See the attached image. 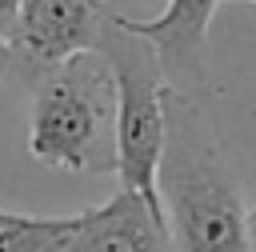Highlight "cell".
Listing matches in <instances>:
<instances>
[{
  "label": "cell",
  "mask_w": 256,
  "mask_h": 252,
  "mask_svg": "<svg viewBox=\"0 0 256 252\" xmlns=\"http://www.w3.org/2000/svg\"><path fill=\"white\" fill-rule=\"evenodd\" d=\"M156 196L172 252H252L236 176L192 96L168 88Z\"/></svg>",
  "instance_id": "6da1fadb"
},
{
  "label": "cell",
  "mask_w": 256,
  "mask_h": 252,
  "mask_svg": "<svg viewBox=\"0 0 256 252\" xmlns=\"http://www.w3.org/2000/svg\"><path fill=\"white\" fill-rule=\"evenodd\" d=\"M28 152L64 172H116V80L96 48L60 60L32 84Z\"/></svg>",
  "instance_id": "7a4b0ae2"
},
{
  "label": "cell",
  "mask_w": 256,
  "mask_h": 252,
  "mask_svg": "<svg viewBox=\"0 0 256 252\" xmlns=\"http://www.w3.org/2000/svg\"><path fill=\"white\" fill-rule=\"evenodd\" d=\"M96 52L108 60L116 80V180L124 192L144 196L160 212L156 196V168L164 152V104H168V80L160 72V60L148 40H140L132 28H124L120 12L108 16L100 28Z\"/></svg>",
  "instance_id": "3957f363"
},
{
  "label": "cell",
  "mask_w": 256,
  "mask_h": 252,
  "mask_svg": "<svg viewBox=\"0 0 256 252\" xmlns=\"http://www.w3.org/2000/svg\"><path fill=\"white\" fill-rule=\"evenodd\" d=\"M112 8L104 0H20L16 24L8 32L12 72L24 84H36L60 60L96 48L100 28Z\"/></svg>",
  "instance_id": "277c9868"
},
{
  "label": "cell",
  "mask_w": 256,
  "mask_h": 252,
  "mask_svg": "<svg viewBox=\"0 0 256 252\" xmlns=\"http://www.w3.org/2000/svg\"><path fill=\"white\" fill-rule=\"evenodd\" d=\"M220 0H168L160 16L132 20L120 16L124 28H132L140 40L152 44L160 72L172 92H192L208 80V24Z\"/></svg>",
  "instance_id": "5b68a950"
},
{
  "label": "cell",
  "mask_w": 256,
  "mask_h": 252,
  "mask_svg": "<svg viewBox=\"0 0 256 252\" xmlns=\"http://www.w3.org/2000/svg\"><path fill=\"white\" fill-rule=\"evenodd\" d=\"M60 252H172L164 216L136 192H116L112 200L64 216Z\"/></svg>",
  "instance_id": "8992f818"
},
{
  "label": "cell",
  "mask_w": 256,
  "mask_h": 252,
  "mask_svg": "<svg viewBox=\"0 0 256 252\" xmlns=\"http://www.w3.org/2000/svg\"><path fill=\"white\" fill-rule=\"evenodd\" d=\"M64 216H28L0 208V252H60Z\"/></svg>",
  "instance_id": "52a82bcc"
},
{
  "label": "cell",
  "mask_w": 256,
  "mask_h": 252,
  "mask_svg": "<svg viewBox=\"0 0 256 252\" xmlns=\"http://www.w3.org/2000/svg\"><path fill=\"white\" fill-rule=\"evenodd\" d=\"M16 8H20V0H0V36L4 40H8V32L16 24Z\"/></svg>",
  "instance_id": "ba28073f"
},
{
  "label": "cell",
  "mask_w": 256,
  "mask_h": 252,
  "mask_svg": "<svg viewBox=\"0 0 256 252\" xmlns=\"http://www.w3.org/2000/svg\"><path fill=\"white\" fill-rule=\"evenodd\" d=\"M8 72H12V48H8V40L0 36V84L8 80Z\"/></svg>",
  "instance_id": "9c48e42d"
},
{
  "label": "cell",
  "mask_w": 256,
  "mask_h": 252,
  "mask_svg": "<svg viewBox=\"0 0 256 252\" xmlns=\"http://www.w3.org/2000/svg\"><path fill=\"white\" fill-rule=\"evenodd\" d=\"M248 236H252V252H256V204H252V212H248Z\"/></svg>",
  "instance_id": "30bf717a"
},
{
  "label": "cell",
  "mask_w": 256,
  "mask_h": 252,
  "mask_svg": "<svg viewBox=\"0 0 256 252\" xmlns=\"http://www.w3.org/2000/svg\"><path fill=\"white\" fill-rule=\"evenodd\" d=\"M252 4H256V0H252Z\"/></svg>",
  "instance_id": "8fae6325"
}]
</instances>
